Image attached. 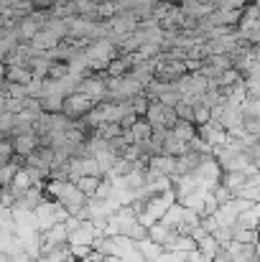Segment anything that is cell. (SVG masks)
Returning a JSON list of instances; mask_svg holds the SVG:
<instances>
[{
    "instance_id": "23",
    "label": "cell",
    "mask_w": 260,
    "mask_h": 262,
    "mask_svg": "<svg viewBox=\"0 0 260 262\" xmlns=\"http://www.w3.org/2000/svg\"><path fill=\"white\" fill-rule=\"evenodd\" d=\"M212 193L217 196V201H219V204H227V201H232V199H235V193H232V188H227L225 183H219V186H217V188H214Z\"/></svg>"
},
{
    "instance_id": "22",
    "label": "cell",
    "mask_w": 260,
    "mask_h": 262,
    "mask_svg": "<svg viewBox=\"0 0 260 262\" xmlns=\"http://www.w3.org/2000/svg\"><path fill=\"white\" fill-rule=\"evenodd\" d=\"M176 115H178V120H191L194 122V104H189V102H178L176 104Z\"/></svg>"
},
{
    "instance_id": "21",
    "label": "cell",
    "mask_w": 260,
    "mask_h": 262,
    "mask_svg": "<svg viewBox=\"0 0 260 262\" xmlns=\"http://www.w3.org/2000/svg\"><path fill=\"white\" fill-rule=\"evenodd\" d=\"M243 117H260V97H248L243 102Z\"/></svg>"
},
{
    "instance_id": "17",
    "label": "cell",
    "mask_w": 260,
    "mask_h": 262,
    "mask_svg": "<svg viewBox=\"0 0 260 262\" xmlns=\"http://www.w3.org/2000/svg\"><path fill=\"white\" fill-rule=\"evenodd\" d=\"M219 242L214 239V234H207L202 242H199V252L204 255V257H209V260H217V255H219Z\"/></svg>"
},
{
    "instance_id": "20",
    "label": "cell",
    "mask_w": 260,
    "mask_h": 262,
    "mask_svg": "<svg viewBox=\"0 0 260 262\" xmlns=\"http://www.w3.org/2000/svg\"><path fill=\"white\" fill-rule=\"evenodd\" d=\"M243 79V72H237L235 67L232 69H227V72H222L219 77H217V84L219 87H232V84H237Z\"/></svg>"
},
{
    "instance_id": "14",
    "label": "cell",
    "mask_w": 260,
    "mask_h": 262,
    "mask_svg": "<svg viewBox=\"0 0 260 262\" xmlns=\"http://www.w3.org/2000/svg\"><path fill=\"white\" fill-rule=\"evenodd\" d=\"M173 232H176V229L169 227L166 222H156V224L148 229V237H151L153 242H158V245H164V247H166V242L173 237Z\"/></svg>"
},
{
    "instance_id": "13",
    "label": "cell",
    "mask_w": 260,
    "mask_h": 262,
    "mask_svg": "<svg viewBox=\"0 0 260 262\" xmlns=\"http://www.w3.org/2000/svg\"><path fill=\"white\" fill-rule=\"evenodd\" d=\"M171 133L178 138V140H184V143H189V140H194L196 135H199V127L191 122V120H178L176 125L171 127Z\"/></svg>"
},
{
    "instance_id": "11",
    "label": "cell",
    "mask_w": 260,
    "mask_h": 262,
    "mask_svg": "<svg viewBox=\"0 0 260 262\" xmlns=\"http://www.w3.org/2000/svg\"><path fill=\"white\" fill-rule=\"evenodd\" d=\"M148 168H156V171H161V173L173 176L176 173V156H169V153H156V156H151Z\"/></svg>"
},
{
    "instance_id": "9",
    "label": "cell",
    "mask_w": 260,
    "mask_h": 262,
    "mask_svg": "<svg viewBox=\"0 0 260 262\" xmlns=\"http://www.w3.org/2000/svg\"><path fill=\"white\" fill-rule=\"evenodd\" d=\"M135 250H138V252H141L148 262H156L164 252H166V247H164V245H158V242H153L151 237H146V239L135 242Z\"/></svg>"
},
{
    "instance_id": "3",
    "label": "cell",
    "mask_w": 260,
    "mask_h": 262,
    "mask_svg": "<svg viewBox=\"0 0 260 262\" xmlns=\"http://www.w3.org/2000/svg\"><path fill=\"white\" fill-rule=\"evenodd\" d=\"M176 201H178V196H176V191H173V188L171 191H164V193H156L153 199H148V201H146V209H143V211H141V216H138V219H141V224H146V227L151 229L156 222H161V219H164V214L171 209Z\"/></svg>"
},
{
    "instance_id": "2",
    "label": "cell",
    "mask_w": 260,
    "mask_h": 262,
    "mask_svg": "<svg viewBox=\"0 0 260 262\" xmlns=\"http://www.w3.org/2000/svg\"><path fill=\"white\" fill-rule=\"evenodd\" d=\"M87 54V64H89V72H105L110 67L112 59L120 56V49L110 41V38H97V41H89L85 49Z\"/></svg>"
},
{
    "instance_id": "5",
    "label": "cell",
    "mask_w": 260,
    "mask_h": 262,
    "mask_svg": "<svg viewBox=\"0 0 260 262\" xmlns=\"http://www.w3.org/2000/svg\"><path fill=\"white\" fill-rule=\"evenodd\" d=\"M97 107V102L85 94V92H74V94H69L67 97V102H64V115L67 117H72V120H82L87 112H92Z\"/></svg>"
},
{
    "instance_id": "1",
    "label": "cell",
    "mask_w": 260,
    "mask_h": 262,
    "mask_svg": "<svg viewBox=\"0 0 260 262\" xmlns=\"http://www.w3.org/2000/svg\"><path fill=\"white\" fill-rule=\"evenodd\" d=\"M46 196L49 199H56L69 214H79L89 204V196L77 186V181H54V178H49Z\"/></svg>"
},
{
    "instance_id": "12",
    "label": "cell",
    "mask_w": 260,
    "mask_h": 262,
    "mask_svg": "<svg viewBox=\"0 0 260 262\" xmlns=\"http://www.w3.org/2000/svg\"><path fill=\"white\" fill-rule=\"evenodd\" d=\"M212 191H207V188H196V191H191V193H186L184 199H178L186 209H194V211H199V214H204V204H207V196H209Z\"/></svg>"
},
{
    "instance_id": "8",
    "label": "cell",
    "mask_w": 260,
    "mask_h": 262,
    "mask_svg": "<svg viewBox=\"0 0 260 262\" xmlns=\"http://www.w3.org/2000/svg\"><path fill=\"white\" fill-rule=\"evenodd\" d=\"M125 138L130 143H148L153 138V125L148 122V117H141L130 130H125Z\"/></svg>"
},
{
    "instance_id": "18",
    "label": "cell",
    "mask_w": 260,
    "mask_h": 262,
    "mask_svg": "<svg viewBox=\"0 0 260 262\" xmlns=\"http://www.w3.org/2000/svg\"><path fill=\"white\" fill-rule=\"evenodd\" d=\"M184 211H186V206H184L181 201H176L171 209H169V211L164 214V219H161V222H166L169 227H173V229H176V227H178V224L184 222Z\"/></svg>"
},
{
    "instance_id": "4",
    "label": "cell",
    "mask_w": 260,
    "mask_h": 262,
    "mask_svg": "<svg viewBox=\"0 0 260 262\" xmlns=\"http://www.w3.org/2000/svg\"><path fill=\"white\" fill-rule=\"evenodd\" d=\"M146 117H148V122L153 125V130H171L173 125L178 122L176 107H171V104H164L161 99L151 102V107H148Z\"/></svg>"
},
{
    "instance_id": "16",
    "label": "cell",
    "mask_w": 260,
    "mask_h": 262,
    "mask_svg": "<svg viewBox=\"0 0 260 262\" xmlns=\"http://www.w3.org/2000/svg\"><path fill=\"white\" fill-rule=\"evenodd\" d=\"M31 186H36V183H33V178L28 176L26 166H21V168H18V173H15V178H13V183H10L13 193H15V196H21V193H23V191H28Z\"/></svg>"
},
{
    "instance_id": "6",
    "label": "cell",
    "mask_w": 260,
    "mask_h": 262,
    "mask_svg": "<svg viewBox=\"0 0 260 262\" xmlns=\"http://www.w3.org/2000/svg\"><path fill=\"white\" fill-rule=\"evenodd\" d=\"M225 250H227L230 262H255L260 255L258 245H253V242H237V239H232Z\"/></svg>"
},
{
    "instance_id": "15",
    "label": "cell",
    "mask_w": 260,
    "mask_h": 262,
    "mask_svg": "<svg viewBox=\"0 0 260 262\" xmlns=\"http://www.w3.org/2000/svg\"><path fill=\"white\" fill-rule=\"evenodd\" d=\"M237 224L245 227V229H260V204H253L250 209H245V211L240 214ZM237 224H235V227H237Z\"/></svg>"
},
{
    "instance_id": "7",
    "label": "cell",
    "mask_w": 260,
    "mask_h": 262,
    "mask_svg": "<svg viewBox=\"0 0 260 262\" xmlns=\"http://www.w3.org/2000/svg\"><path fill=\"white\" fill-rule=\"evenodd\" d=\"M199 135L212 145V148H219V145H227V140H230V133H227V127H222L219 122H207V125H202L199 127Z\"/></svg>"
},
{
    "instance_id": "19",
    "label": "cell",
    "mask_w": 260,
    "mask_h": 262,
    "mask_svg": "<svg viewBox=\"0 0 260 262\" xmlns=\"http://www.w3.org/2000/svg\"><path fill=\"white\" fill-rule=\"evenodd\" d=\"M99 183H102V176H82V178H77V186H79V188L85 191L89 199H92V196L97 193Z\"/></svg>"
},
{
    "instance_id": "10",
    "label": "cell",
    "mask_w": 260,
    "mask_h": 262,
    "mask_svg": "<svg viewBox=\"0 0 260 262\" xmlns=\"http://www.w3.org/2000/svg\"><path fill=\"white\" fill-rule=\"evenodd\" d=\"M33 79V69L23 67V64H13L5 67V82H15V84H28Z\"/></svg>"
}]
</instances>
